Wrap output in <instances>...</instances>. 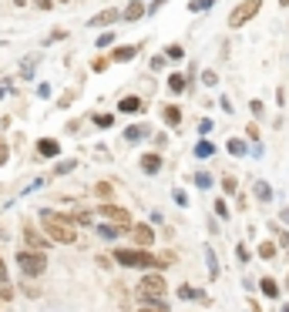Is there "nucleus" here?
<instances>
[{"label":"nucleus","instance_id":"obj_7","mask_svg":"<svg viewBox=\"0 0 289 312\" xmlns=\"http://www.w3.org/2000/svg\"><path fill=\"white\" fill-rule=\"evenodd\" d=\"M131 239H135V245H141V248L155 245V232L148 225H135V228H131Z\"/></svg>","mask_w":289,"mask_h":312},{"label":"nucleus","instance_id":"obj_2","mask_svg":"<svg viewBox=\"0 0 289 312\" xmlns=\"http://www.w3.org/2000/svg\"><path fill=\"white\" fill-rule=\"evenodd\" d=\"M138 292H141L144 305H165V292H168L165 275H161V272H148L141 279V285H138Z\"/></svg>","mask_w":289,"mask_h":312},{"label":"nucleus","instance_id":"obj_43","mask_svg":"<svg viewBox=\"0 0 289 312\" xmlns=\"http://www.w3.org/2000/svg\"><path fill=\"white\" fill-rule=\"evenodd\" d=\"M34 4H37L40 10H51V7H54V0H34Z\"/></svg>","mask_w":289,"mask_h":312},{"label":"nucleus","instance_id":"obj_16","mask_svg":"<svg viewBox=\"0 0 289 312\" xmlns=\"http://www.w3.org/2000/svg\"><path fill=\"white\" fill-rule=\"evenodd\" d=\"M141 171H144V175H158V171H161V158H158V154H144V158H141Z\"/></svg>","mask_w":289,"mask_h":312},{"label":"nucleus","instance_id":"obj_17","mask_svg":"<svg viewBox=\"0 0 289 312\" xmlns=\"http://www.w3.org/2000/svg\"><path fill=\"white\" fill-rule=\"evenodd\" d=\"M165 84H168V91H172V94H182V91H185V84H188V81H185L182 74H172V77L165 81Z\"/></svg>","mask_w":289,"mask_h":312},{"label":"nucleus","instance_id":"obj_39","mask_svg":"<svg viewBox=\"0 0 289 312\" xmlns=\"http://www.w3.org/2000/svg\"><path fill=\"white\" fill-rule=\"evenodd\" d=\"M199 131H202V135H209V131H212V121L202 118V121H199Z\"/></svg>","mask_w":289,"mask_h":312},{"label":"nucleus","instance_id":"obj_29","mask_svg":"<svg viewBox=\"0 0 289 312\" xmlns=\"http://www.w3.org/2000/svg\"><path fill=\"white\" fill-rule=\"evenodd\" d=\"M94 124H98V128H111V124H114V114H98Z\"/></svg>","mask_w":289,"mask_h":312},{"label":"nucleus","instance_id":"obj_48","mask_svg":"<svg viewBox=\"0 0 289 312\" xmlns=\"http://www.w3.org/2000/svg\"><path fill=\"white\" fill-rule=\"evenodd\" d=\"M286 285H289V279H286Z\"/></svg>","mask_w":289,"mask_h":312},{"label":"nucleus","instance_id":"obj_35","mask_svg":"<svg viewBox=\"0 0 289 312\" xmlns=\"http://www.w3.org/2000/svg\"><path fill=\"white\" fill-rule=\"evenodd\" d=\"M165 61H168V57H165V54H158V57H152V67H155V71H161V67H165Z\"/></svg>","mask_w":289,"mask_h":312},{"label":"nucleus","instance_id":"obj_19","mask_svg":"<svg viewBox=\"0 0 289 312\" xmlns=\"http://www.w3.org/2000/svg\"><path fill=\"white\" fill-rule=\"evenodd\" d=\"M212 154H215V144L212 141H199L195 144V158H212Z\"/></svg>","mask_w":289,"mask_h":312},{"label":"nucleus","instance_id":"obj_6","mask_svg":"<svg viewBox=\"0 0 289 312\" xmlns=\"http://www.w3.org/2000/svg\"><path fill=\"white\" fill-rule=\"evenodd\" d=\"M98 215L111 218V222L118 225L121 232H131V228H135V225H131V212H128V208H118V205H101V208H98Z\"/></svg>","mask_w":289,"mask_h":312},{"label":"nucleus","instance_id":"obj_26","mask_svg":"<svg viewBox=\"0 0 289 312\" xmlns=\"http://www.w3.org/2000/svg\"><path fill=\"white\" fill-rule=\"evenodd\" d=\"M182 54H185L182 44H168V47H165V57H168V61H182Z\"/></svg>","mask_w":289,"mask_h":312},{"label":"nucleus","instance_id":"obj_12","mask_svg":"<svg viewBox=\"0 0 289 312\" xmlns=\"http://www.w3.org/2000/svg\"><path fill=\"white\" fill-rule=\"evenodd\" d=\"M24 242H27V245H31V248H44V245H47V239H44V235H40V232H37V228H34L31 222L24 225Z\"/></svg>","mask_w":289,"mask_h":312},{"label":"nucleus","instance_id":"obj_33","mask_svg":"<svg viewBox=\"0 0 289 312\" xmlns=\"http://www.w3.org/2000/svg\"><path fill=\"white\" fill-rule=\"evenodd\" d=\"M195 185H199V188H209V185H212V178L205 175V171H202V175H195Z\"/></svg>","mask_w":289,"mask_h":312},{"label":"nucleus","instance_id":"obj_11","mask_svg":"<svg viewBox=\"0 0 289 312\" xmlns=\"http://www.w3.org/2000/svg\"><path fill=\"white\" fill-rule=\"evenodd\" d=\"M161 118H165L168 128H178V124H182V108H178V104H165V108H161Z\"/></svg>","mask_w":289,"mask_h":312},{"label":"nucleus","instance_id":"obj_18","mask_svg":"<svg viewBox=\"0 0 289 312\" xmlns=\"http://www.w3.org/2000/svg\"><path fill=\"white\" fill-rule=\"evenodd\" d=\"M138 138H148V128H144V124H131V128L125 131V141H138Z\"/></svg>","mask_w":289,"mask_h":312},{"label":"nucleus","instance_id":"obj_36","mask_svg":"<svg viewBox=\"0 0 289 312\" xmlns=\"http://www.w3.org/2000/svg\"><path fill=\"white\" fill-rule=\"evenodd\" d=\"M215 212H219V215H222V218H229V205H225V201H222V198H219V201H215Z\"/></svg>","mask_w":289,"mask_h":312},{"label":"nucleus","instance_id":"obj_4","mask_svg":"<svg viewBox=\"0 0 289 312\" xmlns=\"http://www.w3.org/2000/svg\"><path fill=\"white\" fill-rule=\"evenodd\" d=\"M17 265H20V272L27 279H34V275H40L47 269V255L40 248H24V252H17Z\"/></svg>","mask_w":289,"mask_h":312},{"label":"nucleus","instance_id":"obj_1","mask_svg":"<svg viewBox=\"0 0 289 312\" xmlns=\"http://www.w3.org/2000/svg\"><path fill=\"white\" fill-rule=\"evenodd\" d=\"M44 232H47V239L61 242V245H74V239H78V232H74V222L67 215H54V212H44Z\"/></svg>","mask_w":289,"mask_h":312},{"label":"nucleus","instance_id":"obj_45","mask_svg":"<svg viewBox=\"0 0 289 312\" xmlns=\"http://www.w3.org/2000/svg\"><path fill=\"white\" fill-rule=\"evenodd\" d=\"M279 7H289V0H279Z\"/></svg>","mask_w":289,"mask_h":312},{"label":"nucleus","instance_id":"obj_10","mask_svg":"<svg viewBox=\"0 0 289 312\" xmlns=\"http://www.w3.org/2000/svg\"><path fill=\"white\" fill-rule=\"evenodd\" d=\"M37 154H44V158H57V154H61V141H54V138H40V141H37Z\"/></svg>","mask_w":289,"mask_h":312},{"label":"nucleus","instance_id":"obj_41","mask_svg":"<svg viewBox=\"0 0 289 312\" xmlns=\"http://www.w3.org/2000/svg\"><path fill=\"white\" fill-rule=\"evenodd\" d=\"M202 81H205V84H215L219 74H215V71H205V74H202Z\"/></svg>","mask_w":289,"mask_h":312},{"label":"nucleus","instance_id":"obj_23","mask_svg":"<svg viewBox=\"0 0 289 312\" xmlns=\"http://www.w3.org/2000/svg\"><path fill=\"white\" fill-rule=\"evenodd\" d=\"M94 195H98V198H111V195H114L111 181H98V185H94Z\"/></svg>","mask_w":289,"mask_h":312},{"label":"nucleus","instance_id":"obj_27","mask_svg":"<svg viewBox=\"0 0 289 312\" xmlns=\"http://www.w3.org/2000/svg\"><path fill=\"white\" fill-rule=\"evenodd\" d=\"M229 151H232L235 158H242V154H246V141H239V138H232V141H229Z\"/></svg>","mask_w":289,"mask_h":312},{"label":"nucleus","instance_id":"obj_20","mask_svg":"<svg viewBox=\"0 0 289 312\" xmlns=\"http://www.w3.org/2000/svg\"><path fill=\"white\" fill-rule=\"evenodd\" d=\"M98 235H101V239H108V242H114L121 235V228L118 225H98Z\"/></svg>","mask_w":289,"mask_h":312},{"label":"nucleus","instance_id":"obj_28","mask_svg":"<svg viewBox=\"0 0 289 312\" xmlns=\"http://www.w3.org/2000/svg\"><path fill=\"white\" fill-rule=\"evenodd\" d=\"M259 255L262 258H276V242H262V245H259Z\"/></svg>","mask_w":289,"mask_h":312},{"label":"nucleus","instance_id":"obj_9","mask_svg":"<svg viewBox=\"0 0 289 312\" xmlns=\"http://www.w3.org/2000/svg\"><path fill=\"white\" fill-rule=\"evenodd\" d=\"M135 54H138V44H121V47H114L111 61H114V64H128Z\"/></svg>","mask_w":289,"mask_h":312},{"label":"nucleus","instance_id":"obj_46","mask_svg":"<svg viewBox=\"0 0 289 312\" xmlns=\"http://www.w3.org/2000/svg\"><path fill=\"white\" fill-rule=\"evenodd\" d=\"M282 218H286V222H289V208H286V212H282Z\"/></svg>","mask_w":289,"mask_h":312},{"label":"nucleus","instance_id":"obj_8","mask_svg":"<svg viewBox=\"0 0 289 312\" xmlns=\"http://www.w3.org/2000/svg\"><path fill=\"white\" fill-rule=\"evenodd\" d=\"M178 299H185V302H212L202 289H192V285H178Z\"/></svg>","mask_w":289,"mask_h":312},{"label":"nucleus","instance_id":"obj_34","mask_svg":"<svg viewBox=\"0 0 289 312\" xmlns=\"http://www.w3.org/2000/svg\"><path fill=\"white\" fill-rule=\"evenodd\" d=\"M222 188H225V192H235V178L225 175V178H222Z\"/></svg>","mask_w":289,"mask_h":312},{"label":"nucleus","instance_id":"obj_15","mask_svg":"<svg viewBox=\"0 0 289 312\" xmlns=\"http://www.w3.org/2000/svg\"><path fill=\"white\" fill-rule=\"evenodd\" d=\"M121 17H125V20H141V17H144V4H141V0H131L128 7L121 10Z\"/></svg>","mask_w":289,"mask_h":312},{"label":"nucleus","instance_id":"obj_5","mask_svg":"<svg viewBox=\"0 0 289 312\" xmlns=\"http://www.w3.org/2000/svg\"><path fill=\"white\" fill-rule=\"evenodd\" d=\"M262 10V0H242L239 7L229 14V27H242V24H249L252 17Z\"/></svg>","mask_w":289,"mask_h":312},{"label":"nucleus","instance_id":"obj_13","mask_svg":"<svg viewBox=\"0 0 289 312\" xmlns=\"http://www.w3.org/2000/svg\"><path fill=\"white\" fill-rule=\"evenodd\" d=\"M141 108H144L141 97H135V94H131V97H121V101H118V111H121V114H138Z\"/></svg>","mask_w":289,"mask_h":312},{"label":"nucleus","instance_id":"obj_38","mask_svg":"<svg viewBox=\"0 0 289 312\" xmlns=\"http://www.w3.org/2000/svg\"><path fill=\"white\" fill-rule=\"evenodd\" d=\"M138 312H168V305H141Z\"/></svg>","mask_w":289,"mask_h":312},{"label":"nucleus","instance_id":"obj_47","mask_svg":"<svg viewBox=\"0 0 289 312\" xmlns=\"http://www.w3.org/2000/svg\"><path fill=\"white\" fill-rule=\"evenodd\" d=\"M57 4H67V0H57Z\"/></svg>","mask_w":289,"mask_h":312},{"label":"nucleus","instance_id":"obj_3","mask_svg":"<svg viewBox=\"0 0 289 312\" xmlns=\"http://www.w3.org/2000/svg\"><path fill=\"white\" fill-rule=\"evenodd\" d=\"M114 258H118L121 265H128V269H161V265H165V258L148 255V248H141V252H131V248H118V252H114Z\"/></svg>","mask_w":289,"mask_h":312},{"label":"nucleus","instance_id":"obj_30","mask_svg":"<svg viewBox=\"0 0 289 312\" xmlns=\"http://www.w3.org/2000/svg\"><path fill=\"white\" fill-rule=\"evenodd\" d=\"M108 44H114V31H105L98 37V47H108Z\"/></svg>","mask_w":289,"mask_h":312},{"label":"nucleus","instance_id":"obj_25","mask_svg":"<svg viewBox=\"0 0 289 312\" xmlns=\"http://www.w3.org/2000/svg\"><path fill=\"white\" fill-rule=\"evenodd\" d=\"M205 262H209V275L219 279V262H215V252H212V248H205Z\"/></svg>","mask_w":289,"mask_h":312},{"label":"nucleus","instance_id":"obj_24","mask_svg":"<svg viewBox=\"0 0 289 312\" xmlns=\"http://www.w3.org/2000/svg\"><path fill=\"white\" fill-rule=\"evenodd\" d=\"M256 198L259 201H269V198H273V188H269L266 181H256Z\"/></svg>","mask_w":289,"mask_h":312},{"label":"nucleus","instance_id":"obj_40","mask_svg":"<svg viewBox=\"0 0 289 312\" xmlns=\"http://www.w3.org/2000/svg\"><path fill=\"white\" fill-rule=\"evenodd\" d=\"M67 171H74V161H64V165H57V175H67Z\"/></svg>","mask_w":289,"mask_h":312},{"label":"nucleus","instance_id":"obj_21","mask_svg":"<svg viewBox=\"0 0 289 312\" xmlns=\"http://www.w3.org/2000/svg\"><path fill=\"white\" fill-rule=\"evenodd\" d=\"M259 289H262L269 299H279V285H276V279H262V282H259Z\"/></svg>","mask_w":289,"mask_h":312},{"label":"nucleus","instance_id":"obj_37","mask_svg":"<svg viewBox=\"0 0 289 312\" xmlns=\"http://www.w3.org/2000/svg\"><path fill=\"white\" fill-rule=\"evenodd\" d=\"M74 222H81V225H91V212H78V215H74Z\"/></svg>","mask_w":289,"mask_h":312},{"label":"nucleus","instance_id":"obj_22","mask_svg":"<svg viewBox=\"0 0 289 312\" xmlns=\"http://www.w3.org/2000/svg\"><path fill=\"white\" fill-rule=\"evenodd\" d=\"M212 4H215V0H192L188 10H192V14H205V10H212Z\"/></svg>","mask_w":289,"mask_h":312},{"label":"nucleus","instance_id":"obj_31","mask_svg":"<svg viewBox=\"0 0 289 312\" xmlns=\"http://www.w3.org/2000/svg\"><path fill=\"white\" fill-rule=\"evenodd\" d=\"M273 232H276V239H279V245H289V235H286V228H279V225L273 222Z\"/></svg>","mask_w":289,"mask_h":312},{"label":"nucleus","instance_id":"obj_44","mask_svg":"<svg viewBox=\"0 0 289 312\" xmlns=\"http://www.w3.org/2000/svg\"><path fill=\"white\" fill-rule=\"evenodd\" d=\"M0 282H7V265H4V258H0Z\"/></svg>","mask_w":289,"mask_h":312},{"label":"nucleus","instance_id":"obj_32","mask_svg":"<svg viewBox=\"0 0 289 312\" xmlns=\"http://www.w3.org/2000/svg\"><path fill=\"white\" fill-rule=\"evenodd\" d=\"M0 299H14V285H7V282H0Z\"/></svg>","mask_w":289,"mask_h":312},{"label":"nucleus","instance_id":"obj_42","mask_svg":"<svg viewBox=\"0 0 289 312\" xmlns=\"http://www.w3.org/2000/svg\"><path fill=\"white\" fill-rule=\"evenodd\" d=\"M4 161H7V141L0 138V165H4Z\"/></svg>","mask_w":289,"mask_h":312},{"label":"nucleus","instance_id":"obj_14","mask_svg":"<svg viewBox=\"0 0 289 312\" xmlns=\"http://www.w3.org/2000/svg\"><path fill=\"white\" fill-rule=\"evenodd\" d=\"M114 20H118V7L101 10L98 17H91V27H108V24H114Z\"/></svg>","mask_w":289,"mask_h":312}]
</instances>
